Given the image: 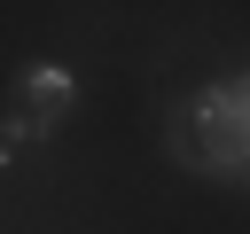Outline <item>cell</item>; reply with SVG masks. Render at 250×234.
I'll list each match as a JSON object with an SVG mask.
<instances>
[{
  "label": "cell",
  "instance_id": "1",
  "mask_svg": "<svg viewBox=\"0 0 250 234\" xmlns=\"http://www.w3.org/2000/svg\"><path fill=\"white\" fill-rule=\"evenodd\" d=\"M188 156L211 164V172L250 164V101H242L234 86H211V94L188 109Z\"/></svg>",
  "mask_w": 250,
  "mask_h": 234
},
{
  "label": "cell",
  "instance_id": "2",
  "mask_svg": "<svg viewBox=\"0 0 250 234\" xmlns=\"http://www.w3.org/2000/svg\"><path fill=\"white\" fill-rule=\"evenodd\" d=\"M70 101H78V78H70V70H23V78L8 86L0 125H16L23 140H47V133L70 117Z\"/></svg>",
  "mask_w": 250,
  "mask_h": 234
},
{
  "label": "cell",
  "instance_id": "3",
  "mask_svg": "<svg viewBox=\"0 0 250 234\" xmlns=\"http://www.w3.org/2000/svg\"><path fill=\"white\" fill-rule=\"evenodd\" d=\"M23 148H31V140H23V133H16V125H0V164H16V156H23Z\"/></svg>",
  "mask_w": 250,
  "mask_h": 234
}]
</instances>
